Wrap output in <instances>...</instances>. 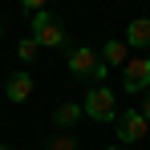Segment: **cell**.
<instances>
[{
	"label": "cell",
	"mask_w": 150,
	"mask_h": 150,
	"mask_svg": "<svg viewBox=\"0 0 150 150\" xmlns=\"http://www.w3.org/2000/svg\"><path fill=\"white\" fill-rule=\"evenodd\" d=\"M81 114H85V110H81L77 101H65V105H57V114H53V122L61 126V130H69V126H73L77 118H81Z\"/></svg>",
	"instance_id": "9c48e42d"
},
{
	"label": "cell",
	"mask_w": 150,
	"mask_h": 150,
	"mask_svg": "<svg viewBox=\"0 0 150 150\" xmlns=\"http://www.w3.org/2000/svg\"><path fill=\"white\" fill-rule=\"evenodd\" d=\"M146 57H150V53H146Z\"/></svg>",
	"instance_id": "e0dca14e"
},
{
	"label": "cell",
	"mask_w": 150,
	"mask_h": 150,
	"mask_svg": "<svg viewBox=\"0 0 150 150\" xmlns=\"http://www.w3.org/2000/svg\"><path fill=\"white\" fill-rule=\"evenodd\" d=\"M142 118L150 122V93H146V101H142Z\"/></svg>",
	"instance_id": "4fadbf2b"
},
{
	"label": "cell",
	"mask_w": 150,
	"mask_h": 150,
	"mask_svg": "<svg viewBox=\"0 0 150 150\" xmlns=\"http://www.w3.org/2000/svg\"><path fill=\"white\" fill-rule=\"evenodd\" d=\"M150 85V57L142 53V57H130L126 61V77H122V89L126 93H142Z\"/></svg>",
	"instance_id": "277c9868"
},
{
	"label": "cell",
	"mask_w": 150,
	"mask_h": 150,
	"mask_svg": "<svg viewBox=\"0 0 150 150\" xmlns=\"http://www.w3.org/2000/svg\"><path fill=\"white\" fill-rule=\"evenodd\" d=\"M33 41L37 45H45V49H65L69 41H65V25L53 16V12H33Z\"/></svg>",
	"instance_id": "3957f363"
},
{
	"label": "cell",
	"mask_w": 150,
	"mask_h": 150,
	"mask_svg": "<svg viewBox=\"0 0 150 150\" xmlns=\"http://www.w3.org/2000/svg\"><path fill=\"white\" fill-rule=\"evenodd\" d=\"M101 61H105V65H122V69H126V61H130V45H126V41H110V45L101 49Z\"/></svg>",
	"instance_id": "ba28073f"
},
{
	"label": "cell",
	"mask_w": 150,
	"mask_h": 150,
	"mask_svg": "<svg viewBox=\"0 0 150 150\" xmlns=\"http://www.w3.org/2000/svg\"><path fill=\"white\" fill-rule=\"evenodd\" d=\"M45 150H77V138H69V134H57V138H49V142H45Z\"/></svg>",
	"instance_id": "8fae6325"
},
{
	"label": "cell",
	"mask_w": 150,
	"mask_h": 150,
	"mask_svg": "<svg viewBox=\"0 0 150 150\" xmlns=\"http://www.w3.org/2000/svg\"><path fill=\"white\" fill-rule=\"evenodd\" d=\"M81 110H85V118H93V122H118V114H122L118 101H114V93H110L105 85H89Z\"/></svg>",
	"instance_id": "7a4b0ae2"
},
{
	"label": "cell",
	"mask_w": 150,
	"mask_h": 150,
	"mask_svg": "<svg viewBox=\"0 0 150 150\" xmlns=\"http://www.w3.org/2000/svg\"><path fill=\"white\" fill-rule=\"evenodd\" d=\"M105 150H118V146H105Z\"/></svg>",
	"instance_id": "9a60e30c"
},
{
	"label": "cell",
	"mask_w": 150,
	"mask_h": 150,
	"mask_svg": "<svg viewBox=\"0 0 150 150\" xmlns=\"http://www.w3.org/2000/svg\"><path fill=\"white\" fill-rule=\"evenodd\" d=\"M4 93H8V101H28L33 98V73H12Z\"/></svg>",
	"instance_id": "52a82bcc"
},
{
	"label": "cell",
	"mask_w": 150,
	"mask_h": 150,
	"mask_svg": "<svg viewBox=\"0 0 150 150\" xmlns=\"http://www.w3.org/2000/svg\"><path fill=\"white\" fill-rule=\"evenodd\" d=\"M69 73H77L81 81H89V85H98L101 77L110 73V65L101 61V53H98V49L77 45V49H69Z\"/></svg>",
	"instance_id": "6da1fadb"
},
{
	"label": "cell",
	"mask_w": 150,
	"mask_h": 150,
	"mask_svg": "<svg viewBox=\"0 0 150 150\" xmlns=\"http://www.w3.org/2000/svg\"><path fill=\"white\" fill-rule=\"evenodd\" d=\"M0 150H8V146H0Z\"/></svg>",
	"instance_id": "2e32d148"
},
{
	"label": "cell",
	"mask_w": 150,
	"mask_h": 150,
	"mask_svg": "<svg viewBox=\"0 0 150 150\" xmlns=\"http://www.w3.org/2000/svg\"><path fill=\"white\" fill-rule=\"evenodd\" d=\"M126 45H130V49L150 53V16H138V21H130V28H126Z\"/></svg>",
	"instance_id": "8992f818"
},
{
	"label": "cell",
	"mask_w": 150,
	"mask_h": 150,
	"mask_svg": "<svg viewBox=\"0 0 150 150\" xmlns=\"http://www.w3.org/2000/svg\"><path fill=\"white\" fill-rule=\"evenodd\" d=\"M37 49H41V45H37L33 37H25V41H16V57H21V61H33V57H37Z\"/></svg>",
	"instance_id": "30bf717a"
},
{
	"label": "cell",
	"mask_w": 150,
	"mask_h": 150,
	"mask_svg": "<svg viewBox=\"0 0 150 150\" xmlns=\"http://www.w3.org/2000/svg\"><path fill=\"white\" fill-rule=\"evenodd\" d=\"M21 4H25L28 12H41V8H45V4H49V0H21Z\"/></svg>",
	"instance_id": "7c38bea8"
},
{
	"label": "cell",
	"mask_w": 150,
	"mask_h": 150,
	"mask_svg": "<svg viewBox=\"0 0 150 150\" xmlns=\"http://www.w3.org/2000/svg\"><path fill=\"white\" fill-rule=\"evenodd\" d=\"M0 37H4V25H0Z\"/></svg>",
	"instance_id": "5bb4252c"
},
{
	"label": "cell",
	"mask_w": 150,
	"mask_h": 150,
	"mask_svg": "<svg viewBox=\"0 0 150 150\" xmlns=\"http://www.w3.org/2000/svg\"><path fill=\"white\" fill-rule=\"evenodd\" d=\"M118 134H122V142H142L150 134V122L142 118V110H122L118 114Z\"/></svg>",
	"instance_id": "5b68a950"
}]
</instances>
